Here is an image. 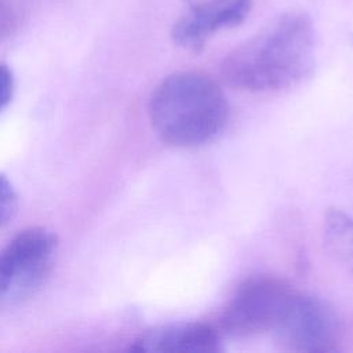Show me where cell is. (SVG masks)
I'll return each mask as SVG.
<instances>
[{
  "label": "cell",
  "instance_id": "obj_1",
  "mask_svg": "<svg viewBox=\"0 0 353 353\" xmlns=\"http://www.w3.org/2000/svg\"><path fill=\"white\" fill-rule=\"evenodd\" d=\"M314 30L302 10H290L273 18L252 37L237 46L222 62L223 80L248 92L290 88L312 70Z\"/></svg>",
  "mask_w": 353,
  "mask_h": 353
},
{
  "label": "cell",
  "instance_id": "obj_2",
  "mask_svg": "<svg viewBox=\"0 0 353 353\" xmlns=\"http://www.w3.org/2000/svg\"><path fill=\"white\" fill-rule=\"evenodd\" d=\"M149 117L157 137L175 148H196L215 139L229 120L221 87L197 72L167 76L153 91Z\"/></svg>",
  "mask_w": 353,
  "mask_h": 353
},
{
  "label": "cell",
  "instance_id": "obj_3",
  "mask_svg": "<svg viewBox=\"0 0 353 353\" xmlns=\"http://www.w3.org/2000/svg\"><path fill=\"white\" fill-rule=\"evenodd\" d=\"M58 239L44 228L19 232L0 250V303L32 296L51 269Z\"/></svg>",
  "mask_w": 353,
  "mask_h": 353
},
{
  "label": "cell",
  "instance_id": "obj_4",
  "mask_svg": "<svg viewBox=\"0 0 353 353\" xmlns=\"http://www.w3.org/2000/svg\"><path fill=\"white\" fill-rule=\"evenodd\" d=\"M296 291L284 280L256 276L245 280L228 302L221 324L234 336L276 331Z\"/></svg>",
  "mask_w": 353,
  "mask_h": 353
},
{
  "label": "cell",
  "instance_id": "obj_5",
  "mask_svg": "<svg viewBox=\"0 0 353 353\" xmlns=\"http://www.w3.org/2000/svg\"><path fill=\"white\" fill-rule=\"evenodd\" d=\"M274 332L294 352L325 353L336 350L339 323L332 307L321 298L296 291Z\"/></svg>",
  "mask_w": 353,
  "mask_h": 353
},
{
  "label": "cell",
  "instance_id": "obj_6",
  "mask_svg": "<svg viewBox=\"0 0 353 353\" xmlns=\"http://www.w3.org/2000/svg\"><path fill=\"white\" fill-rule=\"evenodd\" d=\"M251 7L252 0H214L192 4L172 26V41L182 48L199 51L215 32L240 25Z\"/></svg>",
  "mask_w": 353,
  "mask_h": 353
},
{
  "label": "cell",
  "instance_id": "obj_7",
  "mask_svg": "<svg viewBox=\"0 0 353 353\" xmlns=\"http://www.w3.org/2000/svg\"><path fill=\"white\" fill-rule=\"evenodd\" d=\"M134 352L149 353H215L221 350L218 332L204 323H170L145 331L134 345Z\"/></svg>",
  "mask_w": 353,
  "mask_h": 353
},
{
  "label": "cell",
  "instance_id": "obj_8",
  "mask_svg": "<svg viewBox=\"0 0 353 353\" xmlns=\"http://www.w3.org/2000/svg\"><path fill=\"white\" fill-rule=\"evenodd\" d=\"M323 239L328 254L353 273V216L338 208L324 214Z\"/></svg>",
  "mask_w": 353,
  "mask_h": 353
},
{
  "label": "cell",
  "instance_id": "obj_9",
  "mask_svg": "<svg viewBox=\"0 0 353 353\" xmlns=\"http://www.w3.org/2000/svg\"><path fill=\"white\" fill-rule=\"evenodd\" d=\"M18 196L10 179L0 172V229H3L15 215Z\"/></svg>",
  "mask_w": 353,
  "mask_h": 353
},
{
  "label": "cell",
  "instance_id": "obj_10",
  "mask_svg": "<svg viewBox=\"0 0 353 353\" xmlns=\"http://www.w3.org/2000/svg\"><path fill=\"white\" fill-rule=\"evenodd\" d=\"M14 95V77L7 65H0V112L11 102Z\"/></svg>",
  "mask_w": 353,
  "mask_h": 353
},
{
  "label": "cell",
  "instance_id": "obj_11",
  "mask_svg": "<svg viewBox=\"0 0 353 353\" xmlns=\"http://www.w3.org/2000/svg\"><path fill=\"white\" fill-rule=\"evenodd\" d=\"M11 21L12 15L8 8V3H6V0H0V33L11 28Z\"/></svg>",
  "mask_w": 353,
  "mask_h": 353
}]
</instances>
